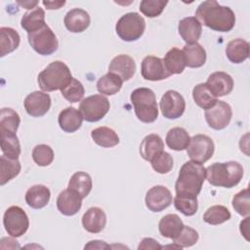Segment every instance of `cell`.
I'll use <instances>...</instances> for the list:
<instances>
[{"instance_id":"9","label":"cell","mask_w":250,"mask_h":250,"mask_svg":"<svg viewBox=\"0 0 250 250\" xmlns=\"http://www.w3.org/2000/svg\"><path fill=\"white\" fill-rule=\"evenodd\" d=\"M3 225L12 237H20L24 234L29 227L26 213L20 206L9 207L3 216Z\"/></svg>"},{"instance_id":"32","label":"cell","mask_w":250,"mask_h":250,"mask_svg":"<svg viewBox=\"0 0 250 250\" xmlns=\"http://www.w3.org/2000/svg\"><path fill=\"white\" fill-rule=\"evenodd\" d=\"M165 67L170 74H180L184 71L186 64V58L182 50L172 48L169 50L163 59Z\"/></svg>"},{"instance_id":"7","label":"cell","mask_w":250,"mask_h":250,"mask_svg":"<svg viewBox=\"0 0 250 250\" xmlns=\"http://www.w3.org/2000/svg\"><path fill=\"white\" fill-rule=\"evenodd\" d=\"M31 48L42 56H49L58 50L59 42L53 30L45 24L40 29L27 34Z\"/></svg>"},{"instance_id":"41","label":"cell","mask_w":250,"mask_h":250,"mask_svg":"<svg viewBox=\"0 0 250 250\" xmlns=\"http://www.w3.org/2000/svg\"><path fill=\"white\" fill-rule=\"evenodd\" d=\"M62 97L69 103H77L82 100L85 94V89L80 81L72 78L70 82L61 90Z\"/></svg>"},{"instance_id":"15","label":"cell","mask_w":250,"mask_h":250,"mask_svg":"<svg viewBox=\"0 0 250 250\" xmlns=\"http://www.w3.org/2000/svg\"><path fill=\"white\" fill-rule=\"evenodd\" d=\"M141 73L146 80L149 81H160L171 75L167 71L163 60L154 56H147L143 60Z\"/></svg>"},{"instance_id":"8","label":"cell","mask_w":250,"mask_h":250,"mask_svg":"<svg viewBox=\"0 0 250 250\" xmlns=\"http://www.w3.org/2000/svg\"><path fill=\"white\" fill-rule=\"evenodd\" d=\"M110 107L106 97L97 94L83 99L79 104V110L83 118L88 122H97L108 112Z\"/></svg>"},{"instance_id":"35","label":"cell","mask_w":250,"mask_h":250,"mask_svg":"<svg viewBox=\"0 0 250 250\" xmlns=\"http://www.w3.org/2000/svg\"><path fill=\"white\" fill-rule=\"evenodd\" d=\"M122 79L111 72H107L102 76L97 82V89L101 94L112 96L120 91L122 87Z\"/></svg>"},{"instance_id":"1","label":"cell","mask_w":250,"mask_h":250,"mask_svg":"<svg viewBox=\"0 0 250 250\" xmlns=\"http://www.w3.org/2000/svg\"><path fill=\"white\" fill-rule=\"evenodd\" d=\"M195 18L201 24L219 32H229L235 24L233 11L215 0L202 2L195 11Z\"/></svg>"},{"instance_id":"51","label":"cell","mask_w":250,"mask_h":250,"mask_svg":"<svg viewBox=\"0 0 250 250\" xmlns=\"http://www.w3.org/2000/svg\"><path fill=\"white\" fill-rule=\"evenodd\" d=\"M17 3L27 10H32L38 5V1H18Z\"/></svg>"},{"instance_id":"30","label":"cell","mask_w":250,"mask_h":250,"mask_svg":"<svg viewBox=\"0 0 250 250\" xmlns=\"http://www.w3.org/2000/svg\"><path fill=\"white\" fill-rule=\"evenodd\" d=\"M21 37L17 30L12 27L0 28V57H4L7 54L14 52L20 45Z\"/></svg>"},{"instance_id":"37","label":"cell","mask_w":250,"mask_h":250,"mask_svg":"<svg viewBox=\"0 0 250 250\" xmlns=\"http://www.w3.org/2000/svg\"><path fill=\"white\" fill-rule=\"evenodd\" d=\"M21 123L20 115L10 107H3L0 114V133H17Z\"/></svg>"},{"instance_id":"2","label":"cell","mask_w":250,"mask_h":250,"mask_svg":"<svg viewBox=\"0 0 250 250\" xmlns=\"http://www.w3.org/2000/svg\"><path fill=\"white\" fill-rule=\"evenodd\" d=\"M206 178V168L193 160L188 161L180 169L175 184L176 194L197 196Z\"/></svg>"},{"instance_id":"43","label":"cell","mask_w":250,"mask_h":250,"mask_svg":"<svg viewBox=\"0 0 250 250\" xmlns=\"http://www.w3.org/2000/svg\"><path fill=\"white\" fill-rule=\"evenodd\" d=\"M32 158L38 166H48L54 160V151L47 145H37L32 150Z\"/></svg>"},{"instance_id":"18","label":"cell","mask_w":250,"mask_h":250,"mask_svg":"<svg viewBox=\"0 0 250 250\" xmlns=\"http://www.w3.org/2000/svg\"><path fill=\"white\" fill-rule=\"evenodd\" d=\"M82 198L75 191L66 188L57 198V208L64 216H73L80 210Z\"/></svg>"},{"instance_id":"31","label":"cell","mask_w":250,"mask_h":250,"mask_svg":"<svg viewBox=\"0 0 250 250\" xmlns=\"http://www.w3.org/2000/svg\"><path fill=\"white\" fill-rule=\"evenodd\" d=\"M165 141L171 149L181 151L188 147L190 142V137L186 129L182 127H175L168 131Z\"/></svg>"},{"instance_id":"16","label":"cell","mask_w":250,"mask_h":250,"mask_svg":"<svg viewBox=\"0 0 250 250\" xmlns=\"http://www.w3.org/2000/svg\"><path fill=\"white\" fill-rule=\"evenodd\" d=\"M205 84L217 98L229 95L233 89V79L224 71H216L210 74Z\"/></svg>"},{"instance_id":"10","label":"cell","mask_w":250,"mask_h":250,"mask_svg":"<svg viewBox=\"0 0 250 250\" xmlns=\"http://www.w3.org/2000/svg\"><path fill=\"white\" fill-rule=\"evenodd\" d=\"M215 150L213 140L202 134L195 135L190 138V142L187 147L188 157L198 163H204L209 160Z\"/></svg>"},{"instance_id":"34","label":"cell","mask_w":250,"mask_h":250,"mask_svg":"<svg viewBox=\"0 0 250 250\" xmlns=\"http://www.w3.org/2000/svg\"><path fill=\"white\" fill-rule=\"evenodd\" d=\"M91 138L102 147H112L119 144V137L116 132L105 126L94 129L91 132Z\"/></svg>"},{"instance_id":"42","label":"cell","mask_w":250,"mask_h":250,"mask_svg":"<svg viewBox=\"0 0 250 250\" xmlns=\"http://www.w3.org/2000/svg\"><path fill=\"white\" fill-rule=\"evenodd\" d=\"M198 238H199L198 232L194 229L184 225L179 234L175 238H173V241L176 245H178L182 249L185 247H189L194 245L197 242Z\"/></svg>"},{"instance_id":"33","label":"cell","mask_w":250,"mask_h":250,"mask_svg":"<svg viewBox=\"0 0 250 250\" xmlns=\"http://www.w3.org/2000/svg\"><path fill=\"white\" fill-rule=\"evenodd\" d=\"M21 169V166L19 159L10 158L2 154L0 157V185L4 186L17 177L20 174Z\"/></svg>"},{"instance_id":"45","label":"cell","mask_w":250,"mask_h":250,"mask_svg":"<svg viewBox=\"0 0 250 250\" xmlns=\"http://www.w3.org/2000/svg\"><path fill=\"white\" fill-rule=\"evenodd\" d=\"M168 4L163 0H143L140 3V11L147 18L158 17Z\"/></svg>"},{"instance_id":"28","label":"cell","mask_w":250,"mask_h":250,"mask_svg":"<svg viewBox=\"0 0 250 250\" xmlns=\"http://www.w3.org/2000/svg\"><path fill=\"white\" fill-rule=\"evenodd\" d=\"M184 224L181 218L177 214H167L159 221L158 229L162 236L166 238H175L181 229H183Z\"/></svg>"},{"instance_id":"13","label":"cell","mask_w":250,"mask_h":250,"mask_svg":"<svg viewBox=\"0 0 250 250\" xmlns=\"http://www.w3.org/2000/svg\"><path fill=\"white\" fill-rule=\"evenodd\" d=\"M173 196L164 186H154L146 194V205L152 212H161L171 205Z\"/></svg>"},{"instance_id":"49","label":"cell","mask_w":250,"mask_h":250,"mask_svg":"<svg viewBox=\"0 0 250 250\" xmlns=\"http://www.w3.org/2000/svg\"><path fill=\"white\" fill-rule=\"evenodd\" d=\"M93 249V248H99V249H103V248H109V245L105 244L104 241H101V240H92L89 241V243L85 246V249Z\"/></svg>"},{"instance_id":"5","label":"cell","mask_w":250,"mask_h":250,"mask_svg":"<svg viewBox=\"0 0 250 250\" xmlns=\"http://www.w3.org/2000/svg\"><path fill=\"white\" fill-rule=\"evenodd\" d=\"M135 114L144 123H152L158 117V107L154 92L149 88H137L130 96Z\"/></svg>"},{"instance_id":"27","label":"cell","mask_w":250,"mask_h":250,"mask_svg":"<svg viewBox=\"0 0 250 250\" xmlns=\"http://www.w3.org/2000/svg\"><path fill=\"white\" fill-rule=\"evenodd\" d=\"M45 23V12L40 7H35L32 10H29L26 12L21 21V27L27 32L31 33L38 29H40L42 26H44Z\"/></svg>"},{"instance_id":"29","label":"cell","mask_w":250,"mask_h":250,"mask_svg":"<svg viewBox=\"0 0 250 250\" xmlns=\"http://www.w3.org/2000/svg\"><path fill=\"white\" fill-rule=\"evenodd\" d=\"M92 187L93 183L91 176L86 172L79 171L71 176L67 188L75 191L83 199L90 193Z\"/></svg>"},{"instance_id":"22","label":"cell","mask_w":250,"mask_h":250,"mask_svg":"<svg viewBox=\"0 0 250 250\" xmlns=\"http://www.w3.org/2000/svg\"><path fill=\"white\" fill-rule=\"evenodd\" d=\"M83 119L84 118L80 110L75 107L68 106L60 112L58 122L62 131L66 133H73L81 127Z\"/></svg>"},{"instance_id":"17","label":"cell","mask_w":250,"mask_h":250,"mask_svg":"<svg viewBox=\"0 0 250 250\" xmlns=\"http://www.w3.org/2000/svg\"><path fill=\"white\" fill-rule=\"evenodd\" d=\"M108 72L118 75L122 81H128L136 72V62L128 55H118L111 60Z\"/></svg>"},{"instance_id":"21","label":"cell","mask_w":250,"mask_h":250,"mask_svg":"<svg viewBox=\"0 0 250 250\" xmlns=\"http://www.w3.org/2000/svg\"><path fill=\"white\" fill-rule=\"evenodd\" d=\"M179 34L187 44L196 43L200 38L202 24L195 17H187L180 21L178 25Z\"/></svg>"},{"instance_id":"26","label":"cell","mask_w":250,"mask_h":250,"mask_svg":"<svg viewBox=\"0 0 250 250\" xmlns=\"http://www.w3.org/2000/svg\"><path fill=\"white\" fill-rule=\"evenodd\" d=\"M182 51L186 58V64L188 67L197 68L202 66L206 62V52L197 42L186 44Z\"/></svg>"},{"instance_id":"4","label":"cell","mask_w":250,"mask_h":250,"mask_svg":"<svg viewBox=\"0 0 250 250\" xmlns=\"http://www.w3.org/2000/svg\"><path fill=\"white\" fill-rule=\"evenodd\" d=\"M71 79L68 66L61 61H55L38 74L37 82L43 92H53L64 88Z\"/></svg>"},{"instance_id":"24","label":"cell","mask_w":250,"mask_h":250,"mask_svg":"<svg viewBox=\"0 0 250 250\" xmlns=\"http://www.w3.org/2000/svg\"><path fill=\"white\" fill-rule=\"evenodd\" d=\"M50 196V189L46 186L35 185L25 192V202L33 209H41L49 203Z\"/></svg>"},{"instance_id":"25","label":"cell","mask_w":250,"mask_h":250,"mask_svg":"<svg viewBox=\"0 0 250 250\" xmlns=\"http://www.w3.org/2000/svg\"><path fill=\"white\" fill-rule=\"evenodd\" d=\"M228 59L233 63H241L249 57V44L242 38L229 41L226 48Z\"/></svg>"},{"instance_id":"36","label":"cell","mask_w":250,"mask_h":250,"mask_svg":"<svg viewBox=\"0 0 250 250\" xmlns=\"http://www.w3.org/2000/svg\"><path fill=\"white\" fill-rule=\"evenodd\" d=\"M192 98L195 104L203 109L210 108L218 101L217 97L211 93L205 83H199L194 86L192 90Z\"/></svg>"},{"instance_id":"23","label":"cell","mask_w":250,"mask_h":250,"mask_svg":"<svg viewBox=\"0 0 250 250\" xmlns=\"http://www.w3.org/2000/svg\"><path fill=\"white\" fill-rule=\"evenodd\" d=\"M163 148L164 143L160 136L156 134H149L142 141L140 146V153L145 160L150 162L154 157L164 151Z\"/></svg>"},{"instance_id":"47","label":"cell","mask_w":250,"mask_h":250,"mask_svg":"<svg viewBox=\"0 0 250 250\" xmlns=\"http://www.w3.org/2000/svg\"><path fill=\"white\" fill-rule=\"evenodd\" d=\"M162 246L153 238H150V237H146L144 238L140 245L138 246V249L141 250V249H161Z\"/></svg>"},{"instance_id":"6","label":"cell","mask_w":250,"mask_h":250,"mask_svg":"<svg viewBox=\"0 0 250 250\" xmlns=\"http://www.w3.org/2000/svg\"><path fill=\"white\" fill-rule=\"evenodd\" d=\"M146 21L138 13L131 12L123 15L116 22L115 31L117 35L126 42L136 41L144 34Z\"/></svg>"},{"instance_id":"48","label":"cell","mask_w":250,"mask_h":250,"mask_svg":"<svg viewBox=\"0 0 250 250\" xmlns=\"http://www.w3.org/2000/svg\"><path fill=\"white\" fill-rule=\"evenodd\" d=\"M43 5L49 10H57L65 4V1H43Z\"/></svg>"},{"instance_id":"46","label":"cell","mask_w":250,"mask_h":250,"mask_svg":"<svg viewBox=\"0 0 250 250\" xmlns=\"http://www.w3.org/2000/svg\"><path fill=\"white\" fill-rule=\"evenodd\" d=\"M151 166L153 170L159 174H167L173 168V157L166 151H162L151 161Z\"/></svg>"},{"instance_id":"19","label":"cell","mask_w":250,"mask_h":250,"mask_svg":"<svg viewBox=\"0 0 250 250\" xmlns=\"http://www.w3.org/2000/svg\"><path fill=\"white\" fill-rule=\"evenodd\" d=\"M63 21L67 30L73 33H79L89 27L91 19L85 10L74 8L66 13Z\"/></svg>"},{"instance_id":"11","label":"cell","mask_w":250,"mask_h":250,"mask_svg":"<svg viewBox=\"0 0 250 250\" xmlns=\"http://www.w3.org/2000/svg\"><path fill=\"white\" fill-rule=\"evenodd\" d=\"M204 115L206 122L212 129L222 130L229 124L232 117V110L228 103L217 101L213 106L205 109Z\"/></svg>"},{"instance_id":"14","label":"cell","mask_w":250,"mask_h":250,"mask_svg":"<svg viewBox=\"0 0 250 250\" xmlns=\"http://www.w3.org/2000/svg\"><path fill=\"white\" fill-rule=\"evenodd\" d=\"M24 108L32 117H41L45 115L51 107V97L45 92L35 91L24 99Z\"/></svg>"},{"instance_id":"39","label":"cell","mask_w":250,"mask_h":250,"mask_svg":"<svg viewBox=\"0 0 250 250\" xmlns=\"http://www.w3.org/2000/svg\"><path fill=\"white\" fill-rule=\"evenodd\" d=\"M230 212L223 205L209 207L203 215V221L209 225H220L230 219Z\"/></svg>"},{"instance_id":"50","label":"cell","mask_w":250,"mask_h":250,"mask_svg":"<svg viewBox=\"0 0 250 250\" xmlns=\"http://www.w3.org/2000/svg\"><path fill=\"white\" fill-rule=\"evenodd\" d=\"M249 217L246 216V218L240 223V232L241 234H243V236L246 238V240H249L248 237V226H249Z\"/></svg>"},{"instance_id":"20","label":"cell","mask_w":250,"mask_h":250,"mask_svg":"<svg viewBox=\"0 0 250 250\" xmlns=\"http://www.w3.org/2000/svg\"><path fill=\"white\" fill-rule=\"evenodd\" d=\"M106 224V215L104 211L99 207L89 208L82 216L83 228L91 233L101 232Z\"/></svg>"},{"instance_id":"3","label":"cell","mask_w":250,"mask_h":250,"mask_svg":"<svg viewBox=\"0 0 250 250\" xmlns=\"http://www.w3.org/2000/svg\"><path fill=\"white\" fill-rule=\"evenodd\" d=\"M208 183L214 187L230 188L239 184L243 177V167L237 161L215 162L206 168Z\"/></svg>"},{"instance_id":"38","label":"cell","mask_w":250,"mask_h":250,"mask_svg":"<svg viewBox=\"0 0 250 250\" xmlns=\"http://www.w3.org/2000/svg\"><path fill=\"white\" fill-rule=\"evenodd\" d=\"M1 150L4 155L18 159L21 154V145L16 133H0Z\"/></svg>"},{"instance_id":"44","label":"cell","mask_w":250,"mask_h":250,"mask_svg":"<svg viewBox=\"0 0 250 250\" xmlns=\"http://www.w3.org/2000/svg\"><path fill=\"white\" fill-rule=\"evenodd\" d=\"M233 209L241 216L250 214V192L249 188H244L236 193L232 198Z\"/></svg>"},{"instance_id":"12","label":"cell","mask_w":250,"mask_h":250,"mask_svg":"<svg viewBox=\"0 0 250 250\" xmlns=\"http://www.w3.org/2000/svg\"><path fill=\"white\" fill-rule=\"evenodd\" d=\"M160 110L167 119H177L183 115L186 109V102L183 96L174 90H168L161 98Z\"/></svg>"},{"instance_id":"40","label":"cell","mask_w":250,"mask_h":250,"mask_svg":"<svg viewBox=\"0 0 250 250\" xmlns=\"http://www.w3.org/2000/svg\"><path fill=\"white\" fill-rule=\"evenodd\" d=\"M174 205L175 208L185 216H192L198 209L197 196L176 194L174 198Z\"/></svg>"}]
</instances>
